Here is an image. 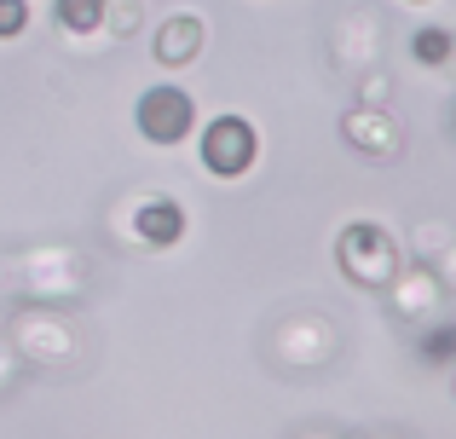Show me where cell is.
<instances>
[{"mask_svg": "<svg viewBox=\"0 0 456 439\" xmlns=\"http://www.w3.org/2000/svg\"><path fill=\"white\" fill-rule=\"evenodd\" d=\"M335 353H341V329L323 313H289V318H278L272 336H266V359L278 364L283 376H312V370H323V364H335Z\"/></svg>", "mask_w": 456, "mask_h": 439, "instance_id": "277c9868", "label": "cell"}, {"mask_svg": "<svg viewBox=\"0 0 456 439\" xmlns=\"http://www.w3.org/2000/svg\"><path fill=\"white\" fill-rule=\"evenodd\" d=\"M185 208L174 203V197H162V191H151V197H139L134 203V243L139 248H179V237H185Z\"/></svg>", "mask_w": 456, "mask_h": 439, "instance_id": "30bf717a", "label": "cell"}, {"mask_svg": "<svg viewBox=\"0 0 456 439\" xmlns=\"http://www.w3.org/2000/svg\"><path fill=\"white\" fill-rule=\"evenodd\" d=\"M416 359H422V364H434V370H445V364L456 359V324L434 318V329H428V336L416 341Z\"/></svg>", "mask_w": 456, "mask_h": 439, "instance_id": "9a60e30c", "label": "cell"}, {"mask_svg": "<svg viewBox=\"0 0 456 439\" xmlns=\"http://www.w3.org/2000/svg\"><path fill=\"white\" fill-rule=\"evenodd\" d=\"M134 127H139V139H145V145H156V150L185 145L191 127H197V99H191L185 87H174V81H156V87L139 93Z\"/></svg>", "mask_w": 456, "mask_h": 439, "instance_id": "8992f818", "label": "cell"}, {"mask_svg": "<svg viewBox=\"0 0 456 439\" xmlns=\"http://www.w3.org/2000/svg\"><path fill=\"white\" fill-rule=\"evenodd\" d=\"M335 266H341V278L358 283V289H387L404 266V248L381 220H346L341 232H335Z\"/></svg>", "mask_w": 456, "mask_h": 439, "instance_id": "3957f363", "label": "cell"}, {"mask_svg": "<svg viewBox=\"0 0 456 439\" xmlns=\"http://www.w3.org/2000/svg\"><path fill=\"white\" fill-rule=\"evenodd\" d=\"M341 139L364 162H399V150H404L399 122H393L387 110H376V104H353V110L341 116Z\"/></svg>", "mask_w": 456, "mask_h": 439, "instance_id": "ba28073f", "label": "cell"}, {"mask_svg": "<svg viewBox=\"0 0 456 439\" xmlns=\"http://www.w3.org/2000/svg\"><path fill=\"white\" fill-rule=\"evenodd\" d=\"M139 23H145V6H139V0H104V35L127 41V35H139Z\"/></svg>", "mask_w": 456, "mask_h": 439, "instance_id": "2e32d148", "label": "cell"}, {"mask_svg": "<svg viewBox=\"0 0 456 439\" xmlns=\"http://www.w3.org/2000/svg\"><path fill=\"white\" fill-rule=\"evenodd\" d=\"M451 53H456V35L439 29V23H428V29L411 35V58H416V64H428V69H445Z\"/></svg>", "mask_w": 456, "mask_h": 439, "instance_id": "5bb4252c", "label": "cell"}, {"mask_svg": "<svg viewBox=\"0 0 456 439\" xmlns=\"http://www.w3.org/2000/svg\"><path fill=\"white\" fill-rule=\"evenodd\" d=\"M18 376H23V364H18V353H12V341L0 336V399L18 387Z\"/></svg>", "mask_w": 456, "mask_h": 439, "instance_id": "d6986e66", "label": "cell"}, {"mask_svg": "<svg viewBox=\"0 0 456 439\" xmlns=\"http://www.w3.org/2000/svg\"><path fill=\"white\" fill-rule=\"evenodd\" d=\"M387 306H393V318H404V324H434V318H445V301H451V283L439 278V272H428V266H399V278L387 283Z\"/></svg>", "mask_w": 456, "mask_h": 439, "instance_id": "52a82bcc", "label": "cell"}, {"mask_svg": "<svg viewBox=\"0 0 456 439\" xmlns=\"http://www.w3.org/2000/svg\"><path fill=\"white\" fill-rule=\"evenodd\" d=\"M93 283V266L76 243H41V248H18L0 255V295L23 306H69L81 301Z\"/></svg>", "mask_w": 456, "mask_h": 439, "instance_id": "6da1fadb", "label": "cell"}, {"mask_svg": "<svg viewBox=\"0 0 456 439\" xmlns=\"http://www.w3.org/2000/svg\"><path fill=\"white\" fill-rule=\"evenodd\" d=\"M53 18L69 41H87V35H104V0H53Z\"/></svg>", "mask_w": 456, "mask_h": 439, "instance_id": "4fadbf2b", "label": "cell"}, {"mask_svg": "<svg viewBox=\"0 0 456 439\" xmlns=\"http://www.w3.org/2000/svg\"><path fill=\"white\" fill-rule=\"evenodd\" d=\"M358 439H411V434H399V428H370V434H358Z\"/></svg>", "mask_w": 456, "mask_h": 439, "instance_id": "ffe728a7", "label": "cell"}, {"mask_svg": "<svg viewBox=\"0 0 456 439\" xmlns=\"http://www.w3.org/2000/svg\"><path fill=\"white\" fill-rule=\"evenodd\" d=\"M295 439H341V434H335V428H301Z\"/></svg>", "mask_w": 456, "mask_h": 439, "instance_id": "44dd1931", "label": "cell"}, {"mask_svg": "<svg viewBox=\"0 0 456 439\" xmlns=\"http://www.w3.org/2000/svg\"><path fill=\"white\" fill-rule=\"evenodd\" d=\"M411 6H428V0H411Z\"/></svg>", "mask_w": 456, "mask_h": 439, "instance_id": "7402d4cb", "label": "cell"}, {"mask_svg": "<svg viewBox=\"0 0 456 439\" xmlns=\"http://www.w3.org/2000/svg\"><path fill=\"white\" fill-rule=\"evenodd\" d=\"M202 41H208V23L197 18V12H174V18L156 29V64L162 69H185V64H197V53H202Z\"/></svg>", "mask_w": 456, "mask_h": 439, "instance_id": "8fae6325", "label": "cell"}, {"mask_svg": "<svg viewBox=\"0 0 456 439\" xmlns=\"http://www.w3.org/2000/svg\"><path fill=\"white\" fill-rule=\"evenodd\" d=\"M29 29V0H0V41H18Z\"/></svg>", "mask_w": 456, "mask_h": 439, "instance_id": "e0dca14e", "label": "cell"}, {"mask_svg": "<svg viewBox=\"0 0 456 439\" xmlns=\"http://www.w3.org/2000/svg\"><path fill=\"white\" fill-rule=\"evenodd\" d=\"M358 104L387 110V76H381V69H358Z\"/></svg>", "mask_w": 456, "mask_h": 439, "instance_id": "ac0fdd59", "label": "cell"}, {"mask_svg": "<svg viewBox=\"0 0 456 439\" xmlns=\"http://www.w3.org/2000/svg\"><path fill=\"white\" fill-rule=\"evenodd\" d=\"M411 243H416V266L439 272V278L451 283V272H456V237H451V225L445 220H422L411 232Z\"/></svg>", "mask_w": 456, "mask_h": 439, "instance_id": "7c38bea8", "label": "cell"}, {"mask_svg": "<svg viewBox=\"0 0 456 439\" xmlns=\"http://www.w3.org/2000/svg\"><path fill=\"white\" fill-rule=\"evenodd\" d=\"M330 58L341 69H376L381 64V18L376 12H346L341 23L330 29Z\"/></svg>", "mask_w": 456, "mask_h": 439, "instance_id": "9c48e42d", "label": "cell"}, {"mask_svg": "<svg viewBox=\"0 0 456 439\" xmlns=\"http://www.w3.org/2000/svg\"><path fill=\"white\" fill-rule=\"evenodd\" d=\"M197 157H202V168H208L214 180H243V174L260 162V127L248 122V116H237V110L214 116V122L202 127V139H197Z\"/></svg>", "mask_w": 456, "mask_h": 439, "instance_id": "5b68a950", "label": "cell"}, {"mask_svg": "<svg viewBox=\"0 0 456 439\" xmlns=\"http://www.w3.org/2000/svg\"><path fill=\"white\" fill-rule=\"evenodd\" d=\"M6 341L18 353V364H41V370H76L87 341L58 306H18L6 324Z\"/></svg>", "mask_w": 456, "mask_h": 439, "instance_id": "7a4b0ae2", "label": "cell"}]
</instances>
